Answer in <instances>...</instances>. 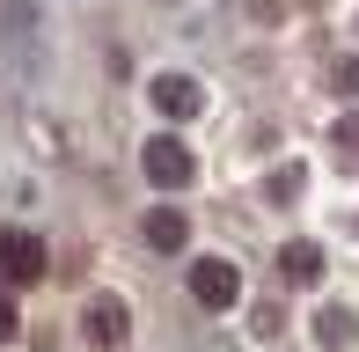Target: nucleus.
Masks as SVG:
<instances>
[{"label": "nucleus", "mask_w": 359, "mask_h": 352, "mask_svg": "<svg viewBox=\"0 0 359 352\" xmlns=\"http://www.w3.org/2000/svg\"><path fill=\"white\" fill-rule=\"evenodd\" d=\"M44 279V243L29 228H8L0 235V286H37Z\"/></svg>", "instance_id": "f257e3e1"}, {"label": "nucleus", "mask_w": 359, "mask_h": 352, "mask_svg": "<svg viewBox=\"0 0 359 352\" xmlns=\"http://www.w3.org/2000/svg\"><path fill=\"white\" fill-rule=\"evenodd\" d=\"M191 294H198L205 309H235V294H242V271L227 264V257H198V264H191Z\"/></svg>", "instance_id": "f03ea898"}, {"label": "nucleus", "mask_w": 359, "mask_h": 352, "mask_svg": "<svg viewBox=\"0 0 359 352\" xmlns=\"http://www.w3.org/2000/svg\"><path fill=\"white\" fill-rule=\"evenodd\" d=\"M140 162H147V176H154L161 191H184V184H191V169H198V162H191V147H184V140H154V147H147Z\"/></svg>", "instance_id": "7ed1b4c3"}, {"label": "nucleus", "mask_w": 359, "mask_h": 352, "mask_svg": "<svg viewBox=\"0 0 359 352\" xmlns=\"http://www.w3.org/2000/svg\"><path fill=\"white\" fill-rule=\"evenodd\" d=\"M147 243H154V250H184L191 243V220L176 213V205H154V213H147Z\"/></svg>", "instance_id": "20e7f679"}, {"label": "nucleus", "mask_w": 359, "mask_h": 352, "mask_svg": "<svg viewBox=\"0 0 359 352\" xmlns=\"http://www.w3.org/2000/svg\"><path fill=\"white\" fill-rule=\"evenodd\" d=\"M154 103L169 110V118H191V110H198V81H184V74H161V81H154Z\"/></svg>", "instance_id": "39448f33"}, {"label": "nucleus", "mask_w": 359, "mask_h": 352, "mask_svg": "<svg viewBox=\"0 0 359 352\" xmlns=\"http://www.w3.org/2000/svg\"><path fill=\"white\" fill-rule=\"evenodd\" d=\"M88 338L103 345V352L125 345V309H118V301H95V309H88Z\"/></svg>", "instance_id": "423d86ee"}, {"label": "nucleus", "mask_w": 359, "mask_h": 352, "mask_svg": "<svg viewBox=\"0 0 359 352\" xmlns=\"http://www.w3.org/2000/svg\"><path fill=\"white\" fill-rule=\"evenodd\" d=\"M279 271H286V279H323V250L316 243H286L279 250Z\"/></svg>", "instance_id": "0eeeda50"}, {"label": "nucleus", "mask_w": 359, "mask_h": 352, "mask_svg": "<svg viewBox=\"0 0 359 352\" xmlns=\"http://www.w3.org/2000/svg\"><path fill=\"white\" fill-rule=\"evenodd\" d=\"M352 330H359V323H352V316H345V309H330V316H323V338H330V345H345V338H352Z\"/></svg>", "instance_id": "6e6552de"}, {"label": "nucleus", "mask_w": 359, "mask_h": 352, "mask_svg": "<svg viewBox=\"0 0 359 352\" xmlns=\"http://www.w3.org/2000/svg\"><path fill=\"white\" fill-rule=\"evenodd\" d=\"M8 338H15V294L0 286V345H8Z\"/></svg>", "instance_id": "1a4fd4ad"}, {"label": "nucleus", "mask_w": 359, "mask_h": 352, "mask_svg": "<svg viewBox=\"0 0 359 352\" xmlns=\"http://www.w3.org/2000/svg\"><path fill=\"white\" fill-rule=\"evenodd\" d=\"M337 88H345V95H359V59H345V67H337Z\"/></svg>", "instance_id": "9d476101"}]
</instances>
